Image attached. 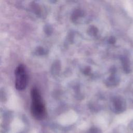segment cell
Instances as JSON below:
<instances>
[{
    "label": "cell",
    "instance_id": "obj_2",
    "mask_svg": "<svg viewBox=\"0 0 133 133\" xmlns=\"http://www.w3.org/2000/svg\"><path fill=\"white\" fill-rule=\"evenodd\" d=\"M15 87L18 90H24L28 84V74L25 67L23 64L17 66L15 72Z\"/></svg>",
    "mask_w": 133,
    "mask_h": 133
},
{
    "label": "cell",
    "instance_id": "obj_1",
    "mask_svg": "<svg viewBox=\"0 0 133 133\" xmlns=\"http://www.w3.org/2000/svg\"><path fill=\"white\" fill-rule=\"evenodd\" d=\"M31 113L36 119L41 120L46 116V108L39 91L36 88H33L31 91Z\"/></svg>",
    "mask_w": 133,
    "mask_h": 133
}]
</instances>
